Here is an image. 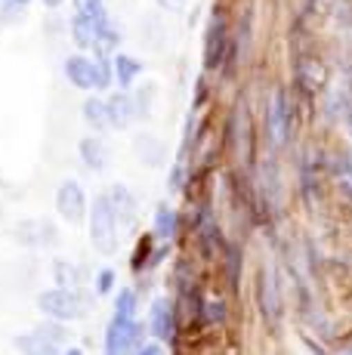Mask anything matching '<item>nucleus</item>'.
I'll return each mask as SVG.
<instances>
[{"mask_svg":"<svg viewBox=\"0 0 352 355\" xmlns=\"http://www.w3.org/2000/svg\"><path fill=\"white\" fill-rule=\"evenodd\" d=\"M90 238H93V248H96L99 254H114V248H118V214H114V204L108 195L93 201Z\"/></svg>","mask_w":352,"mask_h":355,"instance_id":"f257e3e1","label":"nucleus"},{"mask_svg":"<svg viewBox=\"0 0 352 355\" xmlns=\"http://www.w3.org/2000/svg\"><path fill=\"white\" fill-rule=\"evenodd\" d=\"M37 306L46 318H53V322H74V318L80 315V300H78V293L69 291V288L44 291L37 297Z\"/></svg>","mask_w":352,"mask_h":355,"instance_id":"f03ea898","label":"nucleus"},{"mask_svg":"<svg viewBox=\"0 0 352 355\" xmlns=\"http://www.w3.org/2000/svg\"><path fill=\"white\" fill-rule=\"evenodd\" d=\"M65 78L71 80L78 90H99L108 84V68L103 62H93L87 56H71L65 62Z\"/></svg>","mask_w":352,"mask_h":355,"instance_id":"7ed1b4c3","label":"nucleus"},{"mask_svg":"<svg viewBox=\"0 0 352 355\" xmlns=\"http://www.w3.org/2000/svg\"><path fill=\"white\" fill-rule=\"evenodd\" d=\"M12 238H16L22 248H35V250H44L50 244H56V226L50 220H22L16 229H12Z\"/></svg>","mask_w":352,"mask_h":355,"instance_id":"20e7f679","label":"nucleus"},{"mask_svg":"<svg viewBox=\"0 0 352 355\" xmlns=\"http://www.w3.org/2000/svg\"><path fill=\"white\" fill-rule=\"evenodd\" d=\"M56 210H59V216H62L65 223H80V220H84L87 198H84V189H80L74 180L59 182V189H56Z\"/></svg>","mask_w":352,"mask_h":355,"instance_id":"39448f33","label":"nucleus"},{"mask_svg":"<svg viewBox=\"0 0 352 355\" xmlns=\"http://www.w3.org/2000/svg\"><path fill=\"white\" fill-rule=\"evenodd\" d=\"M139 340V324L133 322V318H124V315H114L112 327H108V352H121L127 349V346H133Z\"/></svg>","mask_w":352,"mask_h":355,"instance_id":"423d86ee","label":"nucleus"},{"mask_svg":"<svg viewBox=\"0 0 352 355\" xmlns=\"http://www.w3.org/2000/svg\"><path fill=\"white\" fill-rule=\"evenodd\" d=\"M16 346L22 355H56V349H59V346L53 343V340H46L37 327L31 334H22V337L16 340Z\"/></svg>","mask_w":352,"mask_h":355,"instance_id":"0eeeda50","label":"nucleus"},{"mask_svg":"<svg viewBox=\"0 0 352 355\" xmlns=\"http://www.w3.org/2000/svg\"><path fill=\"white\" fill-rule=\"evenodd\" d=\"M105 105H108V127L124 130L127 124H130L133 105H130V99H127V96H112V99L105 102Z\"/></svg>","mask_w":352,"mask_h":355,"instance_id":"6e6552de","label":"nucleus"},{"mask_svg":"<svg viewBox=\"0 0 352 355\" xmlns=\"http://www.w3.org/2000/svg\"><path fill=\"white\" fill-rule=\"evenodd\" d=\"M108 198H112V204H114V214H118V223H127V226H130L133 216H137V201H133V195L127 192L124 186H114V192L108 195Z\"/></svg>","mask_w":352,"mask_h":355,"instance_id":"1a4fd4ad","label":"nucleus"},{"mask_svg":"<svg viewBox=\"0 0 352 355\" xmlns=\"http://www.w3.org/2000/svg\"><path fill=\"white\" fill-rule=\"evenodd\" d=\"M78 152H80V158H84V164L90 170H103L105 167V148H103V142H99L96 136H87V139H80Z\"/></svg>","mask_w":352,"mask_h":355,"instance_id":"9d476101","label":"nucleus"},{"mask_svg":"<svg viewBox=\"0 0 352 355\" xmlns=\"http://www.w3.org/2000/svg\"><path fill=\"white\" fill-rule=\"evenodd\" d=\"M152 331H155V337H161V340H167L173 334V315L164 300H158L152 309Z\"/></svg>","mask_w":352,"mask_h":355,"instance_id":"9b49d317","label":"nucleus"},{"mask_svg":"<svg viewBox=\"0 0 352 355\" xmlns=\"http://www.w3.org/2000/svg\"><path fill=\"white\" fill-rule=\"evenodd\" d=\"M84 121L93 130H105L108 127V105L103 99H87L84 102Z\"/></svg>","mask_w":352,"mask_h":355,"instance_id":"f8f14e48","label":"nucleus"},{"mask_svg":"<svg viewBox=\"0 0 352 355\" xmlns=\"http://www.w3.org/2000/svg\"><path fill=\"white\" fill-rule=\"evenodd\" d=\"M220 50H222V25L216 22L211 28V37H207V65H216L220 62Z\"/></svg>","mask_w":352,"mask_h":355,"instance_id":"ddd939ff","label":"nucleus"},{"mask_svg":"<svg viewBox=\"0 0 352 355\" xmlns=\"http://www.w3.org/2000/svg\"><path fill=\"white\" fill-rule=\"evenodd\" d=\"M137 74H139V62H137V59L118 56V80H121V84H124V87H130Z\"/></svg>","mask_w":352,"mask_h":355,"instance_id":"4468645a","label":"nucleus"},{"mask_svg":"<svg viewBox=\"0 0 352 355\" xmlns=\"http://www.w3.org/2000/svg\"><path fill=\"white\" fill-rule=\"evenodd\" d=\"M272 136L275 142L284 139V99L275 96V105H272Z\"/></svg>","mask_w":352,"mask_h":355,"instance_id":"2eb2a0df","label":"nucleus"},{"mask_svg":"<svg viewBox=\"0 0 352 355\" xmlns=\"http://www.w3.org/2000/svg\"><path fill=\"white\" fill-rule=\"evenodd\" d=\"M155 229H158L161 238H173V232H176V216H173V210H161L158 220H155Z\"/></svg>","mask_w":352,"mask_h":355,"instance_id":"dca6fc26","label":"nucleus"},{"mask_svg":"<svg viewBox=\"0 0 352 355\" xmlns=\"http://www.w3.org/2000/svg\"><path fill=\"white\" fill-rule=\"evenodd\" d=\"M53 275H56L59 288H71V284H74V269H71L69 259H59L56 269H53Z\"/></svg>","mask_w":352,"mask_h":355,"instance_id":"f3484780","label":"nucleus"},{"mask_svg":"<svg viewBox=\"0 0 352 355\" xmlns=\"http://www.w3.org/2000/svg\"><path fill=\"white\" fill-rule=\"evenodd\" d=\"M133 309H137V297L130 291H124L118 297V306H114V315H124V318H133Z\"/></svg>","mask_w":352,"mask_h":355,"instance_id":"a211bd4d","label":"nucleus"},{"mask_svg":"<svg viewBox=\"0 0 352 355\" xmlns=\"http://www.w3.org/2000/svg\"><path fill=\"white\" fill-rule=\"evenodd\" d=\"M112 284H114V272H99V278H96V291L99 293H108V288H112Z\"/></svg>","mask_w":352,"mask_h":355,"instance_id":"6ab92c4d","label":"nucleus"},{"mask_svg":"<svg viewBox=\"0 0 352 355\" xmlns=\"http://www.w3.org/2000/svg\"><path fill=\"white\" fill-rule=\"evenodd\" d=\"M139 355H164V352H161V349H158V346H146V349H142Z\"/></svg>","mask_w":352,"mask_h":355,"instance_id":"aec40b11","label":"nucleus"},{"mask_svg":"<svg viewBox=\"0 0 352 355\" xmlns=\"http://www.w3.org/2000/svg\"><path fill=\"white\" fill-rule=\"evenodd\" d=\"M59 355H84L80 349H65V352H59Z\"/></svg>","mask_w":352,"mask_h":355,"instance_id":"412c9836","label":"nucleus"},{"mask_svg":"<svg viewBox=\"0 0 352 355\" xmlns=\"http://www.w3.org/2000/svg\"><path fill=\"white\" fill-rule=\"evenodd\" d=\"M44 3H46V6H59V3H62V0H44Z\"/></svg>","mask_w":352,"mask_h":355,"instance_id":"4be33fe9","label":"nucleus"},{"mask_svg":"<svg viewBox=\"0 0 352 355\" xmlns=\"http://www.w3.org/2000/svg\"><path fill=\"white\" fill-rule=\"evenodd\" d=\"M10 3H16V6H25V3H28V0H10Z\"/></svg>","mask_w":352,"mask_h":355,"instance_id":"5701e85b","label":"nucleus"},{"mask_svg":"<svg viewBox=\"0 0 352 355\" xmlns=\"http://www.w3.org/2000/svg\"><path fill=\"white\" fill-rule=\"evenodd\" d=\"M170 3H176V0H170Z\"/></svg>","mask_w":352,"mask_h":355,"instance_id":"b1692460","label":"nucleus"}]
</instances>
